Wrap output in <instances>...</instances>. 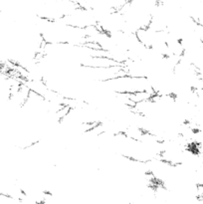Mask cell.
<instances>
[{
	"label": "cell",
	"instance_id": "6da1fadb",
	"mask_svg": "<svg viewBox=\"0 0 203 204\" xmlns=\"http://www.w3.org/2000/svg\"><path fill=\"white\" fill-rule=\"evenodd\" d=\"M105 85L111 92L118 93V94H133V93L145 91L154 92L148 78L133 77L127 74L106 81Z\"/></svg>",
	"mask_w": 203,
	"mask_h": 204
}]
</instances>
